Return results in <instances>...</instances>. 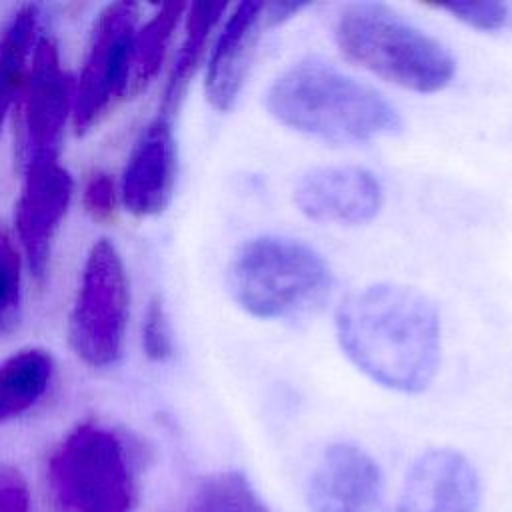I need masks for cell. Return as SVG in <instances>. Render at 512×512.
Instances as JSON below:
<instances>
[{
    "label": "cell",
    "mask_w": 512,
    "mask_h": 512,
    "mask_svg": "<svg viewBox=\"0 0 512 512\" xmlns=\"http://www.w3.org/2000/svg\"><path fill=\"white\" fill-rule=\"evenodd\" d=\"M72 198L74 178L60 158L38 160L20 170L12 234L22 250L28 274L38 286L48 278L52 250Z\"/></svg>",
    "instance_id": "9c48e42d"
},
{
    "label": "cell",
    "mask_w": 512,
    "mask_h": 512,
    "mask_svg": "<svg viewBox=\"0 0 512 512\" xmlns=\"http://www.w3.org/2000/svg\"><path fill=\"white\" fill-rule=\"evenodd\" d=\"M264 106L282 126L336 146L372 142L402 128L398 110L378 90L318 56L286 68L266 90Z\"/></svg>",
    "instance_id": "7a4b0ae2"
},
{
    "label": "cell",
    "mask_w": 512,
    "mask_h": 512,
    "mask_svg": "<svg viewBox=\"0 0 512 512\" xmlns=\"http://www.w3.org/2000/svg\"><path fill=\"white\" fill-rule=\"evenodd\" d=\"M56 362L42 346H24L0 362V424L34 408L54 378Z\"/></svg>",
    "instance_id": "e0dca14e"
},
{
    "label": "cell",
    "mask_w": 512,
    "mask_h": 512,
    "mask_svg": "<svg viewBox=\"0 0 512 512\" xmlns=\"http://www.w3.org/2000/svg\"><path fill=\"white\" fill-rule=\"evenodd\" d=\"M262 30H266L262 0H242L222 18L204 72V94L214 110L226 112L236 104L248 80Z\"/></svg>",
    "instance_id": "7c38bea8"
},
{
    "label": "cell",
    "mask_w": 512,
    "mask_h": 512,
    "mask_svg": "<svg viewBox=\"0 0 512 512\" xmlns=\"http://www.w3.org/2000/svg\"><path fill=\"white\" fill-rule=\"evenodd\" d=\"M26 262L4 222H0V336L12 334L22 318Z\"/></svg>",
    "instance_id": "ffe728a7"
},
{
    "label": "cell",
    "mask_w": 512,
    "mask_h": 512,
    "mask_svg": "<svg viewBox=\"0 0 512 512\" xmlns=\"http://www.w3.org/2000/svg\"><path fill=\"white\" fill-rule=\"evenodd\" d=\"M346 358L372 382L402 394L424 392L440 366V316L416 288L376 282L350 292L334 314Z\"/></svg>",
    "instance_id": "6da1fadb"
},
{
    "label": "cell",
    "mask_w": 512,
    "mask_h": 512,
    "mask_svg": "<svg viewBox=\"0 0 512 512\" xmlns=\"http://www.w3.org/2000/svg\"><path fill=\"white\" fill-rule=\"evenodd\" d=\"M74 88L76 76L64 68L56 38L42 30L12 114L18 170L38 160L60 158L66 126H72Z\"/></svg>",
    "instance_id": "ba28073f"
},
{
    "label": "cell",
    "mask_w": 512,
    "mask_h": 512,
    "mask_svg": "<svg viewBox=\"0 0 512 512\" xmlns=\"http://www.w3.org/2000/svg\"><path fill=\"white\" fill-rule=\"evenodd\" d=\"M138 24L140 6L134 2H112L94 18L74 88L72 128L78 136L98 126L120 100L128 98Z\"/></svg>",
    "instance_id": "52a82bcc"
},
{
    "label": "cell",
    "mask_w": 512,
    "mask_h": 512,
    "mask_svg": "<svg viewBox=\"0 0 512 512\" xmlns=\"http://www.w3.org/2000/svg\"><path fill=\"white\" fill-rule=\"evenodd\" d=\"M226 284L246 314L280 320L320 306L334 288V274L312 246L286 236H258L238 246Z\"/></svg>",
    "instance_id": "277c9868"
},
{
    "label": "cell",
    "mask_w": 512,
    "mask_h": 512,
    "mask_svg": "<svg viewBox=\"0 0 512 512\" xmlns=\"http://www.w3.org/2000/svg\"><path fill=\"white\" fill-rule=\"evenodd\" d=\"M40 34L38 4L18 6L0 28V134L16 110Z\"/></svg>",
    "instance_id": "9a60e30c"
},
{
    "label": "cell",
    "mask_w": 512,
    "mask_h": 512,
    "mask_svg": "<svg viewBox=\"0 0 512 512\" xmlns=\"http://www.w3.org/2000/svg\"><path fill=\"white\" fill-rule=\"evenodd\" d=\"M188 512H270L250 480L238 470L206 474L194 486Z\"/></svg>",
    "instance_id": "d6986e66"
},
{
    "label": "cell",
    "mask_w": 512,
    "mask_h": 512,
    "mask_svg": "<svg viewBox=\"0 0 512 512\" xmlns=\"http://www.w3.org/2000/svg\"><path fill=\"white\" fill-rule=\"evenodd\" d=\"M0 512H30L28 484L10 464H0Z\"/></svg>",
    "instance_id": "cb8c5ba5"
},
{
    "label": "cell",
    "mask_w": 512,
    "mask_h": 512,
    "mask_svg": "<svg viewBox=\"0 0 512 512\" xmlns=\"http://www.w3.org/2000/svg\"><path fill=\"white\" fill-rule=\"evenodd\" d=\"M130 316V280L124 258L110 238L86 252L66 320L68 346L90 368H112L124 354Z\"/></svg>",
    "instance_id": "8992f818"
},
{
    "label": "cell",
    "mask_w": 512,
    "mask_h": 512,
    "mask_svg": "<svg viewBox=\"0 0 512 512\" xmlns=\"http://www.w3.org/2000/svg\"><path fill=\"white\" fill-rule=\"evenodd\" d=\"M480 478L472 462L452 448H434L410 466L398 512H476Z\"/></svg>",
    "instance_id": "5bb4252c"
},
{
    "label": "cell",
    "mask_w": 512,
    "mask_h": 512,
    "mask_svg": "<svg viewBox=\"0 0 512 512\" xmlns=\"http://www.w3.org/2000/svg\"><path fill=\"white\" fill-rule=\"evenodd\" d=\"M178 180V144L172 116L156 112L132 144L118 176L120 208L134 218L162 214Z\"/></svg>",
    "instance_id": "30bf717a"
},
{
    "label": "cell",
    "mask_w": 512,
    "mask_h": 512,
    "mask_svg": "<svg viewBox=\"0 0 512 512\" xmlns=\"http://www.w3.org/2000/svg\"><path fill=\"white\" fill-rule=\"evenodd\" d=\"M142 352L152 362H166L174 354V334L166 304L152 296L142 318Z\"/></svg>",
    "instance_id": "44dd1931"
},
{
    "label": "cell",
    "mask_w": 512,
    "mask_h": 512,
    "mask_svg": "<svg viewBox=\"0 0 512 512\" xmlns=\"http://www.w3.org/2000/svg\"><path fill=\"white\" fill-rule=\"evenodd\" d=\"M438 8L468 28L482 32L500 30L508 22V6L496 0H450L438 4Z\"/></svg>",
    "instance_id": "7402d4cb"
},
{
    "label": "cell",
    "mask_w": 512,
    "mask_h": 512,
    "mask_svg": "<svg viewBox=\"0 0 512 512\" xmlns=\"http://www.w3.org/2000/svg\"><path fill=\"white\" fill-rule=\"evenodd\" d=\"M334 42L348 62L418 94L444 90L456 74V60L440 40L378 2L344 6Z\"/></svg>",
    "instance_id": "3957f363"
},
{
    "label": "cell",
    "mask_w": 512,
    "mask_h": 512,
    "mask_svg": "<svg viewBox=\"0 0 512 512\" xmlns=\"http://www.w3.org/2000/svg\"><path fill=\"white\" fill-rule=\"evenodd\" d=\"M384 482L376 460L356 444L338 442L324 450L308 482L312 512H376Z\"/></svg>",
    "instance_id": "4fadbf2b"
},
{
    "label": "cell",
    "mask_w": 512,
    "mask_h": 512,
    "mask_svg": "<svg viewBox=\"0 0 512 512\" xmlns=\"http://www.w3.org/2000/svg\"><path fill=\"white\" fill-rule=\"evenodd\" d=\"M226 2H194L186 6L182 18V40L168 70V80L162 92L160 112L174 116L192 76L200 68L204 54L210 50V40L226 16Z\"/></svg>",
    "instance_id": "2e32d148"
},
{
    "label": "cell",
    "mask_w": 512,
    "mask_h": 512,
    "mask_svg": "<svg viewBox=\"0 0 512 512\" xmlns=\"http://www.w3.org/2000/svg\"><path fill=\"white\" fill-rule=\"evenodd\" d=\"M294 204L314 222L362 226L380 214L384 186L364 166H318L302 174L294 186Z\"/></svg>",
    "instance_id": "8fae6325"
},
{
    "label": "cell",
    "mask_w": 512,
    "mask_h": 512,
    "mask_svg": "<svg viewBox=\"0 0 512 512\" xmlns=\"http://www.w3.org/2000/svg\"><path fill=\"white\" fill-rule=\"evenodd\" d=\"M186 6L184 2H164L138 24L132 44L128 98H136L158 78L174 34L182 26Z\"/></svg>",
    "instance_id": "ac0fdd59"
},
{
    "label": "cell",
    "mask_w": 512,
    "mask_h": 512,
    "mask_svg": "<svg viewBox=\"0 0 512 512\" xmlns=\"http://www.w3.org/2000/svg\"><path fill=\"white\" fill-rule=\"evenodd\" d=\"M48 474L60 502L74 512H130L134 506L130 448L100 422L70 430L54 450Z\"/></svg>",
    "instance_id": "5b68a950"
},
{
    "label": "cell",
    "mask_w": 512,
    "mask_h": 512,
    "mask_svg": "<svg viewBox=\"0 0 512 512\" xmlns=\"http://www.w3.org/2000/svg\"><path fill=\"white\" fill-rule=\"evenodd\" d=\"M302 8H306V2L302 0H274V2H264V24L266 28H274L288 18L296 16Z\"/></svg>",
    "instance_id": "d4e9b609"
},
{
    "label": "cell",
    "mask_w": 512,
    "mask_h": 512,
    "mask_svg": "<svg viewBox=\"0 0 512 512\" xmlns=\"http://www.w3.org/2000/svg\"><path fill=\"white\" fill-rule=\"evenodd\" d=\"M82 206L94 222L112 220L120 208L118 178L100 168L90 172L82 186Z\"/></svg>",
    "instance_id": "603a6c76"
}]
</instances>
